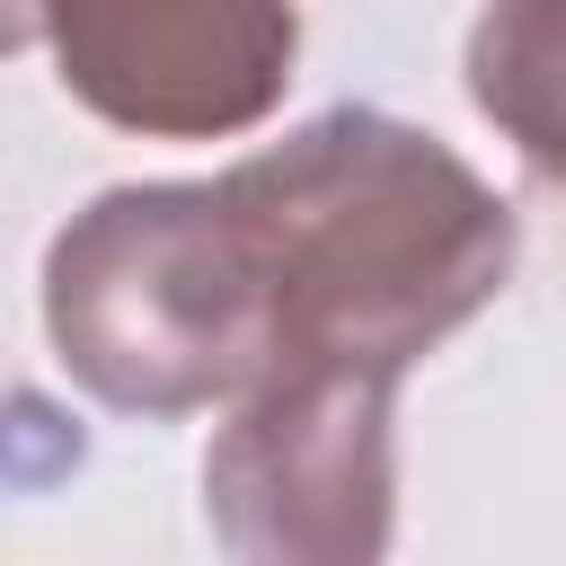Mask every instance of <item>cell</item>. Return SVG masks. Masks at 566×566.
I'll use <instances>...</instances> for the list:
<instances>
[{
  "instance_id": "cell-1",
  "label": "cell",
  "mask_w": 566,
  "mask_h": 566,
  "mask_svg": "<svg viewBox=\"0 0 566 566\" xmlns=\"http://www.w3.org/2000/svg\"><path fill=\"white\" fill-rule=\"evenodd\" d=\"M239 212L274 354H318L407 380L451 327H469L522 256L513 203L433 133L380 106H327L274 150L221 177Z\"/></svg>"
},
{
  "instance_id": "cell-2",
  "label": "cell",
  "mask_w": 566,
  "mask_h": 566,
  "mask_svg": "<svg viewBox=\"0 0 566 566\" xmlns=\"http://www.w3.org/2000/svg\"><path fill=\"white\" fill-rule=\"evenodd\" d=\"M44 336L124 416H195L274 363L256 248L221 186H106L44 248Z\"/></svg>"
},
{
  "instance_id": "cell-3",
  "label": "cell",
  "mask_w": 566,
  "mask_h": 566,
  "mask_svg": "<svg viewBox=\"0 0 566 566\" xmlns=\"http://www.w3.org/2000/svg\"><path fill=\"white\" fill-rule=\"evenodd\" d=\"M389 371L274 354L203 451V522L248 566H363L389 548Z\"/></svg>"
},
{
  "instance_id": "cell-4",
  "label": "cell",
  "mask_w": 566,
  "mask_h": 566,
  "mask_svg": "<svg viewBox=\"0 0 566 566\" xmlns=\"http://www.w3.org/2000/svg\"><path fill=\"white\" fill-rule=\"evenodd\" d=\"M62 88L142 142H230L292 88V0H44Z\"/></svg>"
},
{
  "instance_id": "cell-5",
  "label": "cell",
  "mask_w": 566,
  "mask_h": 566,
  "mask_svg": "<svg viewBox=\"0 0 566 566\" xmlns=\"http://www.w3.org/2000/svg\"><path fill=\"white\" fill-rule=\"evenodd\" d=\"M548 62H557V0H495L469 44V88L478 106L531 150V168H557V124H548Z\"/></svg>"
},
{
  "instance_id": "cell-6",
  "label": "cell",
  "mask_w": 566,
  "mask_h": 566,
  "mask_svg": "<svg viewBox=\"0 0 566 566\" xmlns=\"http://www.w3.org/2000/svg\"><path fill=\"white\" fill-rule=\"evenodd\" d=\"M35 35H44V0H0V53H18Z\"/></svg>"
}]
</instances>
